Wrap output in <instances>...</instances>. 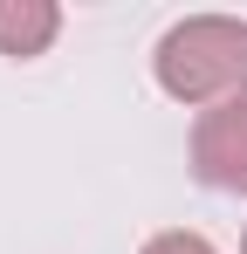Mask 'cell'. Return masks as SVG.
<instances>
[{
    "mask_svg": "<svg viewBox=\"0 0 247 254\" xmlns=\"http://www.w3.org/2000/svg\"><path fill=\"white\" fill-rule=\"evenodd\" d=\"M144 254H220L206 234H185V227H172V234H151L144 241Z\"/></svg>",
    "mask_w": 247,
    "mask_h": 254,
    "instance_id": "cell-4",
    "label": "cell"
},
{
    "mask_svg": "<svg viewBox=\"0 0 247 254\" xmlns=\"http://www.w3.org/2000/svg\"><path fill=\"white\" fill-rule=\"evenodd\" d=\"M192 179L206 192H247V96L199 110V124H192Z\"/></svg>",
    "mask_w": 247,
    "mask_h": 254,
    "instance_id": "cell-2",
    "label": "cell"
},
{
    "mask_svg": "<svg viewBox=\"0 0 247 254\" xmlns=\"http://www.w3.org/2000/svg\"><path fill=\"white\" fill-rule=\"evenodd\" d=\"M151 69H158V89L172 103H192V110L234 103V96H247V21L185 14L179 28H165Z\"/></svg>",
    "mask_w": 247,
    "mask_h": 254,
    "instance_id": "cell-1",
    "label": "cell"
},
{
    "mask_svg": "<svg viewBox=\"0 0 247 254\" xmlns=\"http://www.w3.org/2000/svg\"><path fill=\"white\" fill-rule=\"evenodd\" d=\"M62 35V7L55 0H0V55L28 62Z\"/></svg>",
    "mask_w": 247,
    "mask_h": 254,
    "instance_id": "cell-3",
    "label": "cell"
},
{
    "mask_svg": "<svg viewBox=\"0 0 247 254\" xmlns=\"http://www.w3.org/2000/svg\"><path fill=\"white\" fill-rule=\"evenodd\" d=\"M241 254H247V241H241Z\"/></svg>",
    "mask_w": 247,
    "mask_h": 254,
    "instance_id": "cell-5",
    "label": "cell"
}]
</instances>
